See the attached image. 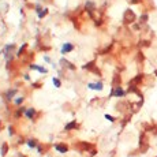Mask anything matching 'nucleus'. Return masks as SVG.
Listing matches in <instances>:
<instances>
[{"label":"nucleus","instance_id":"obj_2","mask_svg":"<svg viewBox=\"0 0 157 157\" xmlns=\"http://www.w3.org/2000/svg\"><path fill=\"white\" fill-rule=\"evenodd\" d=\"M134 21H135V14L131 10H127L124 14V22L126 23H133Z\"/></svg>","mask_w":157,"mask_h":157},{"label":"nucleus","instance_id":"obj_7","mask_svg":"<svg viewBox=\"0 0 157 157\" xmlns=\"http://www.w3.org/2000/svg\"><path fill=\"white\" fill-rule=\"evenodd\" d=\"M74 49V45L71 44V42H66L64 45H63V48H62V53L64 55V53H68V52H71Z\"/></svg>","mask_w":157,"mask_h":157},{"label":"nucleus","instance_id":"obj_18","mask_svg":"<svg viewBox=\"0 0 157 157\" xmlns=\"http://www.w3.org/2000/svg\"><path fill=\"white\" fill-rule=\"evenodd\" d=\"M105 118L108 119L109 122H112V123H113V122H115V120H116V119L113 118V116H111V115H105Z\"/></svg>","mask_w":157,"mask_h":157},{"label":"nucleus","instance_id":"obj_16","mask_svg":"<svg viewBox=\"0 0 157 157\" xmlns=\"http://www.w3.org/2000/svg\"><path fill=\"white\" fill-rule=\"evenodd\" d=\"M14 102H15L17 105H21L22 102H23V97H18V98H15V100H14Z\"/></svg>","mask_w":157,"mask_h":157},{"label":"nucleus","instance_id":"obj_12","mask_svg":"<svg viewBox=\"0 0 157 157\" xmlns=\"http://www.w3.org/2000/svg\"><path fill=\"white\" fill-rule=\"evenodd\" d=\"M17 89H10V92H7V98H8V100H11V98H12V97H14V96H15V94H17Z\"/></svg>","mask_w":157,"mask_h":157},{"label":"nucleus","instance_id":"obj_5","mask_svg":"<svg viewBox=\"0 0 157 157\" xmlns=\"http://www.w3.org/2000/svg\"><path fill=\"white\" fill-rule=\"evenodd\" d=\"M60 64H62V66H64L67 70H71V71L75 70V66H74L73 63H70L68 60H66V59H60Z\"/></svg>","mask_w":157,"mask_h":157},{"label":"nucleus","instance_id":"obj_21","mask_svg":"<svg viewBox=\"0 0 157 157\" xmlns=\"http://www.w3.org/2000/svg\"><path fill=\"white\" fill-rule=\"evenodd\" d=\"M25 79H26V81H29V79H30V77H29V74H26V75H25Z\"/></svg>","mask_w":157,"mask_h":157},{"label":"nucleus","instance_id":"obj_9","mask_svg":"<svg viewBox=\"0 0 157 157\" xmlns=\"http://www.w3.org/2000/svg\"><path fill=\"white\" fill-rule=\"evenodd\" d=\"M78 127H79V124H78V123L75 122V120H73V122L67 123V124H66V127H64V129H66L67 131H68V130H74V129H78Z\"/></svg>","mask_w":157,"mask_h":157},{"label":"nucleus","instance_id":"obj_11","mask_svg":"<svg viewBox=\"0 0 157 157\" xmlns=\"http://www.w3.org/2000/svg\"><path fill=\"white\" fill-rule=\"evenodd\" d=\"M26 145H29V148H36L38 143H37V141H36V139H28V141H26Z\"/></svg>","mask_w":157,"mask_h":157},{"label":"nucleus","instance_id":"obj_3","mask_svg":"<svg viewBox=\"0 0 157 157\" xmlns=\"http://www.w3.org/2000/svg\"><path fill=\"white\" fill-rule=\"evenodd\" d=\"M102 86H104V83H102L101 81H98V82H96V83H87V87L89 89H92V90H102Z\"/></svg>","mask_w":157,"mask_h":157},{"label":"nucleus","instance_id":"obj_10","mask_svg":"<svg viewBox=\"0 0 157 157\" xmlns=\"http://www.w3.org/2000/svg\"><path fill=\"white\" fill-rule=\"evenodd\" d=\"M86 10L90 12V15H92V11L94 10V3L93 1H86Z\"/></svg>","mask_w":157,"mask_h":157},{"label":"nucleus","instance_id":"obj_8","mask_svg":"<svg viewBox=\"0 0 157 157\" xmlns=\"http://www.w3.org/2000/svg\"><path fill=\"white\" fill-rule=\"evenodd\" d=\"M30 68H31V70L38 71V73H41V74H46V73H48V70H46V68H44V67H41V66H37V64H31Z\"/></svg>","mask_w":157,"mask_h":157},{"label":"nucleus","instance_id":"obj_6","mask_svg":"<svg viewBox=\"0 0 157 157\" xmlns=\"http://www.w3.org/2000/svg\"><path fill=\"white\" fill-rule=\"evenodd\" d=\"M23 115L26 116L28 119H33L36 115H37V111H36L34 108H29V109H26V111H25Z\"/></svg>","mask_w":157,"mask_h":157},{"label":"nucleus","instance_id":"obj_15","mask_svg":"<svg viewBox=\"0 0 157 157\" xmlns=\"http://www.w3.org/2000/svg\"><path fill=\"white\" fill-rule=\"evenodd\" d=\"M46 14H48V8H45V10H42L41 12H38V18H44Z\"/></svg>","mask_w":157,"mask_h":157},{"label":"nucleus","instance_id":"obj_1","mask_svg":"<svg viewBox=\"0 0 157 157\" xmlns=\"http://www.w3.org/2000/svg\"><path fill=\"white\" fill-rule=\"evenodd\" d=\"M126 94V90H123L120 86H113L111 90V97H123Z\"/></svg>","mask_w":157,"mask_h":157},{"label":"nucleus","instance_id":"obj_17","mask_svg":"<svg viewBox=\"0 0 157 157\" xmlns=\"http://www.w3.org/2000/svg\"><path fill=\"white\" fill-rule=\"evenodd\" d=\"M26 46H28V45H26V44H23V45H22V48L19 49V52H18V56H21L22 53H23V51H25V49H26Z\"/></svg>","mask_w":157,"mask_h":157},{"label":"nucleus","instance_id":"obj_19","mask_svg":"<svg viewBox=\"0 0 157 157\" xmlns=\"http://www.w3.org/2000/svg\"><path fill=\"white\" fill-rule=\"evenodd\" d=\"M8 133H10V135H14V129H12V126L8 127Z\"/></svg>","mask_w":157,"mask_h":157},{"label":"nucleus","instance_id":"obj_13","mask_svg":"<svg viewBox=\"0 0 157 157\" xmlns=\"http://www.w3.org/2000/svg\"><path fill=\"white\" fill-rule=\"evenodd\" d=\"M52 82H53V85H55V87H60V85H62V82H60L59 78H53Z\"/></svg>","mask_w":157,"mask_h":157},{"label":"nucleus","instance_id":"obj_20","mask_svg":"<svg viewBox=\"0 0 157 157\" xmlns=\"http://www.w3.org/2000/svg\"><path fill=\"white\" fill-rule=\"evenodd\" d=\"M36 11H37V14H38V12H41V6H40V4H37V6H36Z\"/></svg>","mask_w":157,"mask_h":157},{"label":"nucleus","instance_id":"obj_4","mask_svg":"<svg viewBox=\"0 0 157 157\" xmlns=\"http://www.w3.org/2000/svg\"><path fill=\"white\" fill-rule=\"evenodd\" d=\"M55 149L57 150L59 153H67V152H68V146H67L66 143H56Z\"/></svg>","mask_w":157,"mask_h":157},{"label":"nucleus","instance_id":"obj_14","mask_svg":"<svg viewBox=\"0 0 157 157\" xmlns=\"http://www.w3.org/2000/svg\"><path fill=\"white\" fill-rule=\"evenodd\" d=\"M7 152H8V145H7V143H4L3 148H1V156H6Z\"/></svg>","mask_w":157,"mask_h":157}]
</instances>
